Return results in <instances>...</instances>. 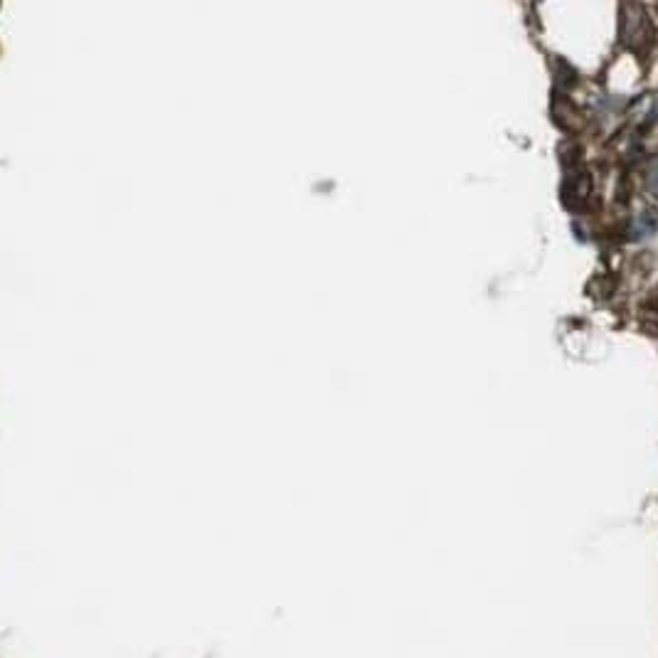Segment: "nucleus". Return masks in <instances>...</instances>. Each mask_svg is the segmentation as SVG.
Masks as SVG:
<instances>
[{"mask_svg":"<svg viewBox=\"0 0 658 658\" xmlns=\"http://www.w3.org/2000/svg\"><path fill=\"white\" fill-rule=\"evenodd\" d=\"M619 18H622L624 45L636 55H646L654 47V23H651L644 5H639L636 0H624Z\"/></svg>","mask_w":658,"mask_h":658,"instance_id":"nucleus-1","label":"nucleus"},{"mask_svg":"<svg viewBox=\"0 0 658 658\" xmlns=\"http://www.w3.org/2000/svg\"><path fill=\"white\" fill-rule=\"evenodd\" d=\"M646 185H649L651 193H654L656 198H658V161L651 163L649 173H646Z\"/></svg>","mask_w":658,"mask_h":658,"instance_id":"nucleus-2","label":"nucleus"}]
</instances>
